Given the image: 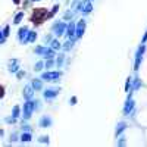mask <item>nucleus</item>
<instances>
[{
  "mask_svg": "<svg viewBox=\"0 0 147 147\" xmlns=\"http://www.w3.org/2000/svg\"><path fill=\"white\" fill-rule=\"evenodd\" d=\"M53 15H55V10L49 12V9H46V7H35V9L31 10V13L28 16V21L35 27H41L43 24L47 19H50Z\"/></svg>",
  "mask_w": 147,
  "mask_h": 147,
  "instance_id": "f257e3e1",
  "label": "nucleus"
},
{
  "mask_svg": "<svg viewBox=\"0 0 147 147\" xmlns=\"http://www.w3.org/2000/svg\"><path fill=\"white\" fill-rule=\"evenodd\" d=\"M5 94H6V88H5L3 84H0V99H2V97H5Z\"/></svg>",
  "mask_w": 147,
  "mask_h": 147,
  "instance_id": "f03ea898",
  "label": "nucleus"
},
{
  "mask_svg": "<svg viewBox=\"0 0 147 147\" xmlns=\"http://www.w3.org/2000/svg\"><path fill=\"white\" fill-rule=\"evenodd\" d=\"M13 2H15V5H19V3H21V0H13Z\"/></svg>",
  "mask_w": 147,
  "mask_h": 147,
  "instance_id": "7ed1b4c3",
  "label": "nucleus"
}]
</instances>
